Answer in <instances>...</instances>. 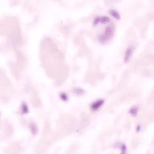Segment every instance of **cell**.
Returning <instances> with one entry per match:
<instances>
[{"label":"cell","mask_w":154,"mask_h":154,"mask_svg":"<svg viewBox=\"0 0 154 154\" xmlns=\"http://www.w3.org/2000/svg\"><path fill=\"white\" fill-rule=\"evenodd\" d=\"M104 103V101L103 100H99L95 102V103H94L93 104H92L91 108H92V110H96L97 109H98L102 105H103V104Z\"/></svg>","instance_id":"cell-1"},{"label":"cell","mask_w":154,"mask_h":154,"mask_svg":"<svg viewBox=\"0 0 154 154\" xmlns=\"http://www.w3.org/2000/svg\"><path fill=\"white\" fill-rule=\"evenodd\" d=\"M132 52V50L131 48H128L125 53V56L124 57V62H127L129 61L130 58H131V54Z\"/></svg>","instance_id":"cell-2"},{"label":"cell","mask_w":154,"mask_h":154,"mask_svg":"<svg viewBox=\"0 0 154 154\" xmlns=\"http://www.w3.org/2000/svg\"><path fill=\"white\" fill-rule=\"evenodd\" d=\"M109 13L117 20H119L120 19V15L116 10H109Z\"/></svg>","instance_id":"cell-3"},{"label":"cell","mask_w":154,"mask_h":154,"mask_svg":"<svg viewBox=\"0 0 154 154\" xmlns=\"http://www.w3.org/2000/svg\"><path fill=\"white\" fill-rule=\"evenodd\" d=\"M113 33V30H112L111 28L110 27H108L107 28L105 31V37L108 40L109 38H110Z\"/></svg>","instance_id":"cell-4"},{"label":"cell","mask_w":154,"mask_h":154,"mask_svg":"<svg viewBox=\"0 0 154 154\" xmlns=\"http://www.w3.org/2000/svg\"><path fill=\"white\" fill-rule=\"evenodd\" d=\"M98 40L100 43H105L107 41L108 39L105 37V36H104L103 35H100L98 36Z\"/></svg>","instance_id":"cell-5"},{"label":"cell","mask_w":154,"mask_h":154,"mask_svg":"<svg viewBox=\"0 0 154 154\" xmlns=\"http://www.w3.org/2000/svg\"><path fill=\"white\" fill-rule=\"evenodd\" d=\"M101 23L102 24H105L107 22H108L110 21V19L106 16H103L100 18Z\"/></svg>","instance_id":"cell-6"},{"label":"cell","mask_w":154,"mask_h":154,"mask_svg":"<svg viewBox=\"0 0 154 154\" xmlns=\"http://www.w3.org/2000/svg\"><path fill=\"white\" fill-rule=\"evenodd\" d=\"M138 111V108H136V107H135V108H131V109L130 110L129 113L131 114V115H132L133 116H135L136 115H137V114Z\"/></svg>","instance_id":"cell-7"},{"label":"cell","mask_w":154,"mask_h":154,"mask_svg":"<svg viewBox=\"0 0 154 154\" xmlns=\"http://www.w3.org/2000/svg\"><path fill=\"white\" fill-rule=\"evenodd\" d=\"M74 90L75 93L76 94H77L78 95H81L84 92V90L81 89H75Z\"/></svg>","instance_id":"cell-8"},{"label":"cell","mask_w":154,"mask_h":154,"mask_svg":"<svg viewBox=\"0 0 154 154\" xmlns=\"http://www.w3.org/2000/svg\"><path fill=\"white\" fill-rule=\"evenodd\" d=\"M100 18H99V17H97V18H95V20L94 21L93 25H94V26L96 25H97V24H98L100 22Z\"/></svg>","instance_id":"cell-9"},{"label":"cell","mask_w":154,"mask_h":154,"mask_svg":"<svg viewBox=\"0 0 154 154\" xmlns=\"http://www.w3.org/2000/svg\"><path fill=\"white\" fill-rule=\"evenodd\" d=\"M61 97L63 100L64 101H67L68 99V97L65 94H62L61 95Z\"/></svg>","instance_id":"cell-10"}]
</instances>
